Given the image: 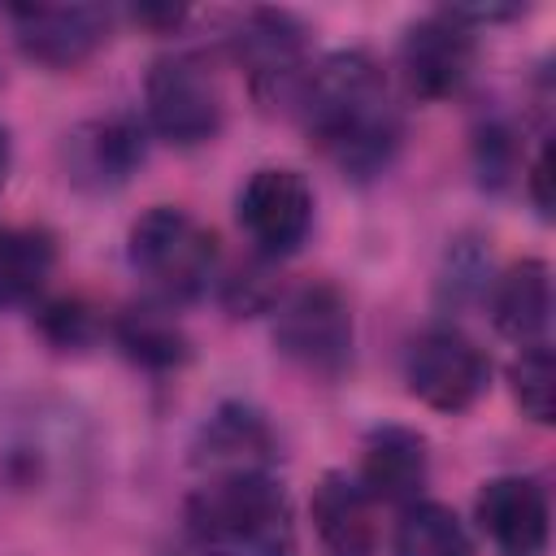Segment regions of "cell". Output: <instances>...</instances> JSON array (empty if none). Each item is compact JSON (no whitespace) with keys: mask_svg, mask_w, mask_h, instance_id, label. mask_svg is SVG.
Wrapping results in <instances>:
<instances>
[{"mask_svg":"<svg viewBox=\"0 0 556 556\" xmlns=\"http://www.w3.org/2000/svg\"><path fill=\"white\" fill-rule=\"evenodd\" d=\"M235 213H239V226L252 239V248L265 261H278V256L295 252L313 230V187L300 169L265 165L243 182Z\"/></svg>","mask_w":556,"mask_h":556,"instance_id":"9","label":"cell"},{"mask_svg":"<svg viewBox=\"0 0 556 556\" xmlns=\"http://www.w3.org/2000/svg\"><path fill=\"white\" fill-rule=\"evenodd\" d=\"M491 321L517 343H539L552 321V269L543 261H517L491 282Z\"/></svg>","mask_w":556,"mask_h":556,"instance_id":"17","label":"cell"},{"mask_svg":"<svg viewBox=\"0 0 556 556\" xmlns=\"http://www.w3.org/2000/svg\"><path fill=\"white\" fill-rule=\"evenodd\" d=\"M308 139L348 178L382 174L404 139V117L391 104L387 78L365 52H330L308 65L295 91Z\"/></svg>","mask_w":556,"mask_h":556,"instance_id":"1","label":"cell"},{"mask_svg":"<svg viewBox=\"0 0 556 556\" xmlns=\"http://www.w3.org/2000/svg\"><path fill=\"white\" fill-rule=\"evenodd\" d=\"M222 300H226V308L230 313H261V308H269L274 300H278V282H274V274L261 265V261H252V265H243V269H235L230 278H226V287H222Z\"/></svg>","mask_w":556,"mask_h":556,"instance_id":"23","label":"cell"},{"mask_svg":"<svg viewBox=\"0 0 556 556\" xmlns=\"http://www.w3.org/2000/svg\"><path fill=\"white\" fill-rule=\"evenodd\" d=\"M391 552L395 556H469V534L447 504L417 500L400 513Z\"/></svg>","mask_w":556,"mask_h":556,"instance_id":"20","label":"cell"},{"mask_svg":"<svg viewBox=\"0 0 556 556\" xmlns=\"http://www.w3.org/2000/svg\"><path fill=\"white\" fill-rule=\"evenodd\" d=\"M56 265V243L35 226H0V308L26 304L43 291Z\"/></svg>","mask_w":556,"mask_h":556,"instance_id":"19","label":"cell"},{"mask_svg":"<svg viewBox=\"0 0 556 556\" xmlns=\"http://www.w3.org/2000/svg\"><path fill=\"white\" fill-rule=\"evenodd\" d=\"M478 156H482V178L504 182L508 178V156H513V135L504 126H486L478 139Z\"/></svg>","mask_w":556,"mask_h":556,"instance_id":"24","label":"cell"},{"mask_svg":"<svg viewBox=\"0 0 556 556\" xmlns=\"http://www.w3.org/2000/svg\"><path fill=\"white\" fill-rule=\"evenodd\" d=\"M182 526L200 556H295L287 486L265 469L204 478L187 500Z\"/></svg>","mask_w":556,"mask_h":556,"instance_id":"2","label":"cell"},{"mask_svg":"<svg viewBox=\"0 0 556 556\" xmlns=\"http://www.w3.org/2000/svg\"><path fill=\"white\" fill-rule=\"evenodd\" d=\"M430 478V447L417 430L408 426H378L365 439V456H361V486L369 491V500H387V504H408L417 500V491Z\"/></svg>","mask_w":556,"mask_h":556,"instance_id":"16","label":"cell"},{"mask_svg":"<svg viewBox=\"0 0 556 556\" xmlns=\"http://www.w3.org/2000/svg\"><path fill=\"white\" fill-rule=\"evenodd\" d=\"M508 382H513V395L521 404V413L539 426L552 421L556 413V361H552V348L547 343H526L517 352V361L508 365Z\"/></svg>","mask_w":556,"mask_h":556,"instance_id":"21","label":"cell"},{"mask_svg":"<svg viewBox=\"0 0 556 556\" xmlns=\"http://www.w3.org/2000/svg\"><path fill=\"white\" fill-rule=\"evenodd\" d=\"M478 39L452 9L417 17L400 39V78L417 100H447L473 74Z\"/></svg>","mask_w":556,"mask_h":556,"instance_id":"10","label":"cell"},{"mask_svg":"<svg viewBox=\"0 0 556 556\" xmlns=\"http://www.w3.org/2000/svg\"><path fill=\"white\" fill-rule=\"evenodd\" d=\"M39 330H43L48 343H56V348L70 352V348H87V343L96 339L100 317H96V308H91L87 300H78V295H56V300L39 304Z\"/></svg>","mask_w":556,"mask_h":556,"instance_id":"22","label":"cell"},{"mask_svg":"<svg viewBox=\"0 0 556 556\" xmlns=\"http://www.w3.org/2000/svg\"><path fill=\"white\" fill-rule=\"evenodd\" d=\"M313 530L326 556H374L378 547V521H374V500L369 491L330 469L313 486Z\"/></svg>","mask_w":556,"mask_h":556,"instance_id":"14","label":"cell"},{"mask_svg":"<svg viewBox=\"0 0 556 556\" xmlns=\"http://www.w3.org/2000/svg\"><path fill=\"white\" fill-rule=\"evenodd\" d=\"M182 17H187V9H178V4H165V9L139 4V9H135V22H156V26H178Z\"/></svg>","mask_w":556,"mask_h":556,"instance_id":"26","label":"cell"},{"mask_svg":"<svg viewBox=\"0 0 556 556\" xmlns=\"http://www.w3.org/2000/svg\"><path fill=\"white\" fill-rule=\"evenodd\" d=\"M4 169H9V135L0 126V182H4Z\"/></svg>","mask_w":556,"mask_h":556,"instance_id":"27","label":"cell"},{"mask_svg":"<svg viewBox=\"0 0 556 556\" xmlns=\"http://www.w3.org/2000/svg\"><path fill=\"white\" fill-rule=\"evenodd\" d=\"M143 113L148 126L178 148H195L217 139L226 122V96L213 65L195 52H169L152 61L143 78Z\"/></svg>","mask_w":556,"mask_h":556,"instance_id":"5","label":"cell"},{"mask_svg":"<svg viewBox=\"0 0 556 556\" xmlns=\"http://www.w3.org/2000/svg\"><path fill=\"white\" fill-rule=\"evenodd\" d=\"M486 378H491V365L482 348L452 326H434L408 343V356H404L408 395L434 413L469 408L486 391Z\"/></svg>","mask_w":556,"mask_h":556,"instance_id":"8","label":"cell"},{"mask_svg":"<svg viewBox=\"0 0 556 556\" xmlns=\"http://www.w3.org/2000/svg\"><path fill=\"white\" fill-rule=\"evenodd\" d=\"M9 22L17 48L30 61L48 70H74L109 39L113 13L100 4H13Z\"/></svg>","mask_w":556,"mask_h":556,"instance_id":"12","label":"cell"},{"mask_svg":"<svg viewBox=\"0 0 556 556\" xmlns=\"http://www.w3.org/2000/svg\"><path fill=\"white\" fill-rule=\"evenodd\" d=\"M274 456V430L269 421L248 408V404H222L195 434L191 443V465L208 469V478L217 473H252L265 469V460Z\"/></svg>","mask_w":556,"mask_h":556,"instance_id":"15","label":"cell"},{"mask_svg":"<svg viewBox=\"0 0 556 556\" xmlns=\"http://www.w3.org/2000/svg\"><path fill=\"white\" fill-rule=\"evenodd\" d=\"M130 265L165 304H187L217 274V235L187 208L156 204L130 226Z\"/></svg>","mask_w":556,"mask_h":556,"instance_id":"3","label":"cell"},{"mask_svg":"<svg viewBox=\"0 0 556 556\" xmlns=\"http://www.w3.org/2000/svg\"><path fill=\"white\" fill-rule=\"evenodd\" d=\"M530 195H534V208L543 217H552V143H543V152L534 156V169H530Z\"/></svg>","mask_w":556,"mask_h":556,"instance_id":"25","label":"cell"},{"mask_svg":"<svg viewBox=\"0 0 556 556\" xmlns=\"http://www.w3.org/2000/svg\"><path fill=\"white\" fill-rule=\"evenodd\" d=\"M547 495L526 473H500L478 491V526L504 556H543L547 547Z\"/></svg>","mask_w":556,"mask_h":556,"instance_id":"13","label":"cell"},{"mask_svg":"<svg viewBox=\"0 0 556 556\" xmlns=\"http://www.w3.org/2000/svg\"><path fill=\"white\" fill-rule=\"evenodd\" d=\"M274 343L278 352L313 374L339 378L352 361V308L334 282H304L274 308Z\"/></svg>","mask_w":556,"mask_h":556,"instance_id":"6","label":"cell"},{"mask_svg":"<svg viewBox=\"0 0 556 556\" xmlns=\"http://www.w3.org/2000/svg\"><path fill=\"white\" fill-rule=\"evenodd\" d=\"M109 334L139 369H152V374H169L191 361L187 330L161 304H126L122 313H113Z\"/></svg>","mask_w":556,"mask_h":556,"instance_id":"18","label":"cell"},{"mask_svg":"<svg viewBox=\"0 0 556 556\" xmlns=\"http://www.w3.org/2000/svg\"><path fill=\"white\" fill-rule=\"evenodd\" d=\"M148 156V135L135 117L126 113H109V117H91L83 126H74L61 139V165L65 178L87 191V195H104L117 191Z\"/></svg>","mask_w":556,"mask_h":556,"instance_id":"11","label":"cell"},{"mask_svg":"<svg viewBox=\"0 0 556 556\" xmlns=\"http://www.w3.org/2000/svg\"><path fill=\"white\" fill-rule=\"evenodd\" d=\"M78 456H83V443L70 408L26 404L13 413H0V495L4 500H35L39 491L70 478Z\"/></svg>","mask_w":556,"mask_h":556,"instance_id":"4","label":"cell"},{"mask_svg":"<svg viewBox=\"0 0 556 556\" xmlns=\"http://www.w3.org/2000/svg\"><path fill=\"white\" fill-rule=\"evenodd\" d=\"M230 52L261 100H291L308 74V30L287 9H248L230 30Z\"/></svg>","mask_w":556,"mask_h":556,"instance_id":"7","label":"cell"}]
</instances>
